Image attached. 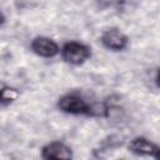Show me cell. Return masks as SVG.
<instances>
[{"label": "cell", "mask_w": 160, "mask_h": 160, "mask_svg": "<svg viewBox=\"0 0 160 160\" xmlns=\"http://www.w3.org/2000/svg\"><path fill=\"white\" fill-rule=\"evenodd\" d=\"M42 156L46 160H71L72 151L64 142H51L49 144L42 152Z\"/></svg>", "instance_id": "1"}, {"label": "cell", "mask_w": 160, "mask_h": 160, "mask_svg": "<svg viewBox=\"0 0 160 160\" xmlns=\"http://www.w3.org/2000/svg\"><path fill=\"white\" fill-rule=\"evenodd\" d=\"M88 56H89L88 49L78 42H70L64 49V59L72 65L82 64L88 59Z\"/></svg>", "instance_id": "2"}, {"label": "cell", "mask_w": 160, "mask_h": 160, "mask_svg": "<svg viewBox=\"0 0 160 160\" xmlns=\"http://www.w3.org/2000/svg\"><path fill=\"white\" fill-rule=\"evenodd\" d=\"M32 50L42 58H51L58 52L56 44L49 38H36L32 41Z\"/></svg>", "instance_id": "3"}, {"label": "cell", "mask_w": 160, "mask_h": 160, "mask_svg": "<svg viewBox=\"0 0 160 160\" xmlns=\"http://www.w3.org/2000/svg\"><path fill=\"white\" fill-rule=\"evenodd\" d=\"M59 106L61 110L68 111V112H80L85 110L86 104L82 96L71 94V95H66L61 98V100L59 101Z\"/></svg>", "instance_id": "4"}, {"label": "cell", "mask_w": 160, "mask_h": 160, "mask_svg": "<svg viewBox=\"0 0 160 160\" xmlns=\"http://www.w3.org/2000/svg\"><path fill=\"white\" fill-rule=\"evenodd\" d=\"M102 42L109 49L120 50V49H122L125 46L126 39H125V36H124V34L121 31H119L116 29H111V30H108L102 35Z\"/></svg>", "instance_id": "5"}, {"label": "cell", "mask_w": 160, "mask_h": 160, "mask_svg": "<svg viewBox=\"0 0 160 160\" xmlns=\"http://www.w3.org/2000/svg\"><path fill=\"white\" fill-rule=\"evenodd\" d=\"M130 150L144 156H151L156 152V146L146 139H135L129 145Z\"/></svg>", "instance_id": "6"}, {"label": "cell", "mask_w": 160, "mask_h": 160, "mask_svg": "<svg viewBox=\"0 0 160 160\" xmlns=\"http://www.w3.org/2000/svg\"><path fill=\"white\" fill-rule=\"evenodd\" d=\"M19 96H20L19 91L15 89H10V88H4L0 94V99H2L4 101H14Z\"/></svg>", "instance_id": "7"}, {"label": "cell", "mask_w": 160, "mask_h": 160, "mask_svg": "<svg viewBox=\"0 0 160 160\" xmlns=\"http://www.w3.org/2000/svg\"><path fill=\"white\" fill-rule=\"evenodd\" d=\"M105 108L102 104L98 102V101H94L89 105V112L91 115H95V116H100V115H104L105 114Z\"/></svg>", "instance_id": "8"}, {"label": "cell", "mask_w": 160, "mask_h": 160, "mask_svg": "<svg viewBox=\"0 0 160 160\" xmlns=\"http://www.w3.org/2000/svg\"><path fill=\"white\" fill-rule=\"evenodd\" d=\"M2 21H4V15H2V12L0 11V24H2Z\"/></svg>", "instance_id": "9"}, {"label": "cell", "mask_w": 160, "mask_h": 160, "mask_svg": "<svg viewBox=\"0 0 160 160\" xmlns=\"http://www.w3.org/2000/svg\"><path fill=\"white\" fill-rule=\"evenodd\" d=\"M118 160H121V159H118Z\"/></svg>", "instance_id": "10"}]
</instances>
